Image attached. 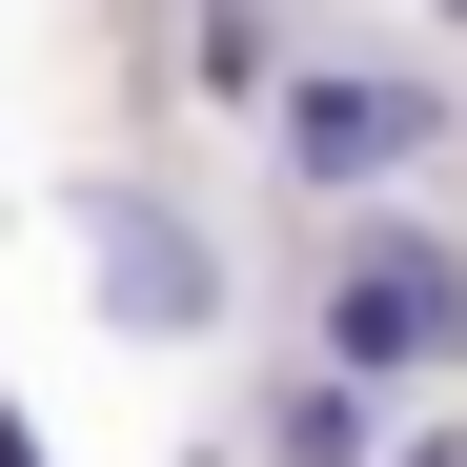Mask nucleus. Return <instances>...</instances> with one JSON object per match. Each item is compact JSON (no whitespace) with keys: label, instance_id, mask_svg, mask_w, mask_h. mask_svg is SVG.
<instances>
[{"label":"nucleus","instance_id":"obj_1","mask_svg":"<svg viewBox=\"0 0 467 467\" xmlns=\"http://www.w3.org/2000/svg\"><path fill=\"white\" fill-rule=\"evenodd\" d=\"M326 366H366V386L467 366V265L427 244V223H366V244L326 265Z\"/></svg>","mask_w":467,"mask_h":467},{"label":"nucleus","instance_id":"obj_2","mask_svg":"<svg viewBox=\"0 0 467 467\" xmlns=\"http://www.w3.org/2000/svg\"><path fill=\"white\" fill-rule=\"evenodd\" d=\"M447 142V82H386V61H305L285 82V163L305 183H386V163H427Z\"/></svg>","mask_w":467,"mask_h":467},{"label":"nucleus","instance_id":"obj_3","mask_svg":"<svg viewBox=\"0 0 467 467\" xmlns=\"http://www.w3.org/2000/svg\"><path fill=\"white\" fill-rule=\"evenodd\" d=\"M102 326H142V346L223 326V244H203L183 203H102Z\"/></svg>","mask_w":467,"mask_h":467},{"label":"nucleus","instance_id":"obj_4","mask_svg":"<svg viewBox=\"0 0 467 467\" xmlns=\"http://www.w3.org/2000/svg\"><path fill=\"white\" fill-rule=\"evenodd\" d=\"M265 467H366V366H305V386H265Z\"/></svg>","mask_w":467,"mask_h":467},{"label":"nucleus","instance_id":"obj_5","mask_svg":"<svg viewBox=\"0 0 467 467\" xmlns=\"http://www.w3.org/2000/svg\"><path fill=\"white\" fill-rule=\"evenodd\" d=\"M203 102H285V61H265V0H203V61H183Z\"/></svg>","mask_w":467,"mask_h":467},{"label":"nucleus","instance_id":"obj_6","mask_svg":"<svg viewBox=\"0 0 467 467\" xmlns=\"http://www.w3.org/2000/svg\"><path fill=\"white\" fill-rule=\"evenodd\" d=\"M407 467H467V427H427V447H407Z\"/></svg>","mask_w":467,"mask_h":467},{"label":"nucleus","instance_id":"obj_7","mask_svg":"<svg viewBox=\"0 0 467 467\" xmlns=\"http://www.w3.org/2000/svg\"><path fill=\"white\" fill-rule=\"evenodd\" d=\"M0 467H41V447H21V407H0Z\"/></svg>","mask_w":467,"mask_h":467},{"label":"nucleus","instance_id":"obj_8","mask_svg":"<svg viewBox=\"0 0 467 467\" xmlns=\"http://www.w3.org/2000/svg\"><path fill=\"white\" fill-rule=\"evenodd\" d=\"M447 21H467V0H447Z\"/></svg>","mask_w":467,"mask_h":467}]
</instances>
